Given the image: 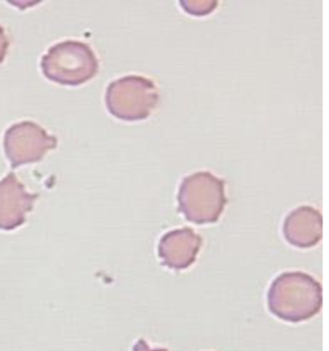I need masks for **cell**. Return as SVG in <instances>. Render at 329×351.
Here are the masks:
<instances>
[{
    "mask_svg": "<svg viewBox=\"0 0 329 351\" xmlns=\"http://www.w3.org/2000/svg\"><path fill=\"white\" fill-rule=\"evenodd\" d=\"M323 304L321 288L313 277L303 272H285L272 282L267 293L271 314L290 322L316 315Z\"/></svg>",
    "mask_w": 329,
    "mask_h": 351,
    "instance_id": "cell-1",
    "label": "cell"
},
{
    "mask_svg": "<svg viewBox=\"0 0 329 351\" xmlns=\"http://www.w3.org/2000/svg\"><path fill=\"white\" fill-rule=\"evenodd\" d=\"M178 203L179 212L188 221L199 225L217 222L227 204L225 182L207 171L189 175L180 186Z\"/></svg>",
    "mask_w": 329,
    "mask_h": 351,
    "instance_id": "cell-2",
    "label": "cell"
},
{
    "mask_svg": "<svg viewBox=\"0 0 329 351\" xmlns=\"http://www.w3.org/2000/svg\"><path fill=\"white\" fill-rule=\"evenodd\" d=\"M41 68L51 82L79 86L98 73L99 61L89 45L65 41L54 45L42 56Z\"/></svg>",
    "mask_w": 329,
    "mask_h": 351,
    "instance_id": "cell-3",
    "label": "cell"
},
{
    "mask_svg": "<svg viewBox=\"0 0 329 351\" xmlns=\"http://www.w3.org/2000/svg\"><path fill=\"white\" fill-rule=\"evenodd\" d=\"M158 101L153 80L141 75H127L114 80L106 89V108L111 115L125 122L145 120Z\"/></svg>",
    "mask_w": 329,
    "mask_h": 351,
    "instance_id": "cell-4",
    "label": "cell"
},
{
    "mask_svg": "<svg viewBox=\"0 0 329 351\" xmlns=\"http://www.w3.org/2000/svg\"><path fill=\"white\" fill-rule=\"evenodd\" d=\"M56 147L58 138L30 121L11 125L4 135V151L12 168L37 162Z\"/></svg>",
    "mask_w": 329,
    "mask_h": 351,
    "instance_id": "cell-5",
    "label": "cell"
},
{
    "mask_svg": "<svg viewBox=\"0 0 329 351\" xmlns=\"http://www.w3.org/2000/svg\"><path fill=\"white\" fill-rule=\"evenodd\" d=\"M38 194H30L10 173L0 181V229L12 231L25 222Z\"/></svg>",
    "mask_w": 329,
    "mask_h": 351,
    "instance_id": "cell-6",
    "label": "cell"
},
{
    "mask_svg": "<svg viewBox=\"0 0 329 351\" xmlns=\"http://www.w3.org/2000/svg\"><path fill=\"white\" fill-rule=\"evenodd\" d=\"M202 238L191 228L173 230L160 239L158 256L162 265L172 269H186L195 262Z\"/></svg>",
    "mask_w": 329,
    "mask_h": 351,
    "instance_id": "cell-7",
    "label": "cell"
},
{
    "mask_svg": "<svg viewBox=\"0 0 329 351\" xmlns=\"http://www.w3.org/2000/svg\"><path fill=\"white\" fill-rule=\"evenodd\" d=\"M283 232L288 243L295 247H313L323 236L321 215L309 206L295 208L286 217Z\"/></svg>",
    "mask_w": 329,
    "mask_h": 351,
    "instance_id": "cell-8",
    "label": "cell"
},
{
    "mask_svg": "<svg viewBox=\"0 0 329 351\" xmlns=\"http://www.w3.org/2000/svg\"><path fill=\"white\" fill-rule=\"evenodd\" d=\"M181 7L189 15L206 16L217 8V1H181Z\"/></svg>",
    "mask_w": 329,
    "mask_h": 351,
    "instance_id": "cell-9",
    "label": "cell"
},
{
    "mask_svg": "<svg viewBox=\"0 0 329 351\" xmlns=\"http://www.w3.org/2000/svg\"><path fill=\"white\" fill-rule=\"evenodd\" d=\"M8 47L9 41L7 39L5 32H4L3 27L0 26V63L3 62L4 58H5Z\"/></svg>",
    "mask_w": 329,
    "mask_h": 351,
    "instance_id": "cell-10",
    "label": "cell"
},
{
    "mask_svg": "<svg viewBox=\"0 0 329 351\" xmlns=\"http://www.w3.org/2000/svg\"><path fill=\"white\" fill-rule=\"evenodd\" d=\"M132 351H168L164 348H151L143 339H141L134 346Z\"/></svg>",
    "mask_w": 329,
    "mask_h": 351,
    "instance_id": "cell-11",
    "label": "cell"
}]
</instances>
